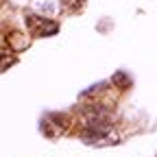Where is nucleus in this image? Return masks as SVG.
<instances>
[{"label":"nucleus","instance_id":"nucleus-1","mask_svg":"<svg viewBox=\"0 0 157 157\" xmlns=\"http://www.w3.org/2000/svg\"><path fill=\"white\" fill-rule=\"evenodd\" d=\"M26 29L33 37H50L59 31V24L55 22V20H48L44 15H26Z\"/></svg>","mask_w":157,"mask_h":157},{"label":"nucleus","instance_id":"nucleus-2","mask_svg":"<svg viewBox=\"0 0 157 157\" xmlns=\"http://www.w3.org/2000/svg\"><path fill=\"white\" fill-rule=\"evenodd\" d=\"M70 124L68 120V116H61V113H50L46 116L44 120H42V129L48 137H57V135H61V131H66Z\"/></svg>","mask_w":157,"mask_h":157},{"label":"nucleus","instance_id":"nucleus-4","mask_svg":"<svg viewBox=\"0 0 157 157\" xmlns=\"http://www.w3.org/2000/svg\"><path fill=\"white\" fill-rule=\"evenodd\" d=\"M81 5H83V0H61V7L68 9L70 13L78 11V9H81Z\"/></svg>","mask_w":157,"mask_h":157},{"label":"nucleus","instance_id":"nucleus-3","mask_svg":"<svg viewBox=\"0 0 157 157\" xmlns=\"http://www.w3.org/2000/svg\"><path fill=\"white\" fill-rule=\"evenodd\" d=\"M113 85H118V87L127 90V87L131 85V78H129L124 72H116V74H113Z\"/></svg>","mask_w":157,"mask_h":157}]
</instances>
